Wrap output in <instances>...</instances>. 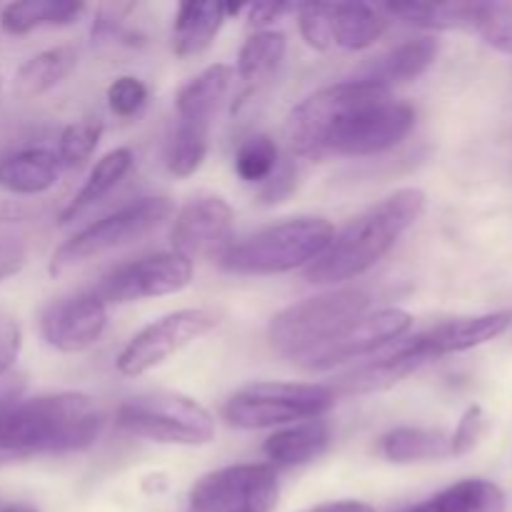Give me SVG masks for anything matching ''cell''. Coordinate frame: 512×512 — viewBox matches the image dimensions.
<instances>
[{
    "label": "cell",
    "mask_w": 512,
    "mask_h": 512,
    "mask_svg": "<svg viewBox=\"0 0 512 512\" xmlns=\"http://www.w3.org/2000/svg\"><path fill=\"white\" fill-rule=\"evenodd\" d=\"M415 128V110L393 98V90L363 80H343L308 95L285 123L290 150L300 158L385 153Z\"/></svg>",
    "instance_id": "obj_1"
},
{
    "label": "cell",
    "mask_w": 512,
    "mask_h": 512,
    "mask_svg": "<svg viewBox=\"0 0 512 512\" xmlns=\"http://www.w3.org/2000/svg\"><path fill=\"white\" fill-rule=\"evenodd\" d=\"M100 430L103 415L85 393L0 395V465L38 455L80 453L98 440Z\"/></svg>",
    "instance_id": "obj_2"
},
{
    "label": "cell",
    "mask_w": 512,
    "mask_h": 512,
    "mask_svg": "<svg viewBox=\"0 0 512 512\" xmlns=\"http://www.w3.org/2000/svg\"><path fill=\"white\" fill-rule=\"evenodd\" d=\"M425 200L420 188H400L385 195L333 235L325 253L308 265L305 278L313 285H340L365 275L418 223Z\"/></svg>",
    "instance_id": "obj_3"
},
{
    "label": "cell",
    "mask_w": 512,
    "mask_h": 512,
    "mask_svg": "<svg viewBox=\"0 0 512 512\" xmlns=\"http://www.w3.org/2000/svg\"><path fill=\"white\" fill-rule=\"evenodd\" d=\"M328 218L300 215L268 225L240 243H230L220 255V268L233 275H283L313 265L333 240Z\"/></svg>",
    "instance_id": "obj_4"
},
{
    "label": "cell",
    "mask_w": 512,
    "mask_h": 512,
    "mask_svg": "<svg viewBox=\"0 0 512 512\" xmlns=\"http://www.w3.org/2000/svg\"><path fill=\"white\" fill-rule=\"evenodd\" d=\"M370 308V295L358 288L330 290V293L305 298L280 310L268 325V343L283 358L293 363L313 350L338 338L345 328L363 318Z\"/></svg>",
    "instance_id": "obj_5"
},
{
    "label": "cell",
    "mask_w": 512,
    "mask_h": 512,
    "mask_svg": "<svg viewBox=\"0 0 512 512\" xmlns=\"http://www.w3.org/2000/svg\"><path fill=\"white\" fill-rule=\"evenodd\" d=\"M120 428L135 438L160 445H208L215 438V420L188 395L155 390L120 403L115 413Z\"/></svg>",
    "instance_id": "obj_6"
},
{
    "label": "cell",
    "mask_w": 512,
    "mask_h": 512,
    "mask_svg": "<svg viewBox=\"0 0 512 512\" xmlns=\"http://www.w3.org/2000/svg\"><path fill=\"white\" fill-rule=\"evenodd\" d=\"M335 405V390L313 383H253L228 398L223 418L240 430L288 428L318 420Z\"/></svg>",
    "instance_id": "obj_7"
},
{
    "label": "cell",
    "mask_w": 512,
    "mask_h": 512,
    "mask_svg": "<svg viewBox=\"0 0 512 512\" xmlns=\"http://www.w3.org/2000/svg\"><path fill=\"white\" fill-rule=\"evenodd\" d=\"M233 83V68L215 63L180 88L175 98L178 128L170 143L168 168L175 178L198 173L210 148V128Z\"/></svg>",
    "instance_id": "obj_8"
},
{
    "label": "cell",
    "mask_w": 512,
    "mask_h": 512,
    "mask_svg": "<svg viewBox=\"0 0 512 512\" xmlns=\"http://www.w3.org/2000/svg\"><path fill=\"white\" fill-rule=\"evenodd\" d=\"M170 215H173V203H170V198H160V195L123 205L115 213L95 220L93 225L65 240L50 258V275H63L65 270L75 268V265H83L98 255L120 248V245L145 238L158 225H163Z\"/></svg>",
    "instance_id": "obj_9"
},
{
    "label": "cell",
    "mask_w": 512,
    "mask_h": 512,
    "mask_svg": "<svg viewBox=\"0 0 512 512\" xmlns=\"http://www.w3.org/2000/svg\"><path fill=\"white\" fill-rule=\"evenodd\" d=\"M278 500L280 480L273 465H228L195 480L183 512H273Z\"/></svg>",
    "instance_id": "obj_10"
},
{
    "label": "cell",
    "mask_w": 512,
    "mask_h": 512,
    "mask_svg": "<svg viewBox=\"0 0 512 512\" xmlns=\"http://www.w3.org/2000/svg\"><path fill=\"white\" fill-rule=\"evenodd\" d=\"M215 325H218V318L205 308H185L163 315L155 323L145 325L140 333H135L130 343L120 350L118 360H115L118 373L125 378H140L173 358L175 353L188 348L190 343L208 335Z\"/></svg>",
    "instance_id": "obj_11"
},
{
    "label": "cell",
    "mask_w": 512,
    "mask_h": 512,
    "mask_svg": "<svg viewBox=\"0 0 512 512\" xmlns=\"http://www.w3.org/2000/svg\"><path fill=\"white\" fill-rule=\"evenodd\" d=\"M190 280H193V263L170 250V253L145 255V258L110 270L93 293L105 305L138 303V300L180 293L188 288Z\"/></svg>",
    "instance_id": "obj_12"
},
{
    "label": "cell",
    "mask_w": 512,
    "mask_h": 512,
    "mask_svg": "<svg viewBox=\"0 0 512 512\" xmlns=\"http://www.w3.org/2000/svg\"><path fill=\"white\" fill-rule=\"evenodd\" d=\"M410 328H413V315L408 310L383 308L375 310V313H365L350 328H345L338 338L298 360V365L305 370H330L340 363L365 358L375 350L400 343Z\"/></svg>",
    "instance_id": "obj_13"
},
{
    "label": "cell",
    "mask_w": 512,
    "mask_h": 512,
    "mask_svg": "<svg viewBox=\"0 0 512 512\" xmlns=\"http://www.w3.org/2000/svg\"><path fill=\"white\" fill-rule=\"evenodd\" d=\"M230 230H233V208L218 195H200L175 213L170 245L173 253L188 263L215 258V255L220 258L230 245Z\"/></svg>",
    "instance_id": "obj_14"
},
{
    "label": "cell",
    "mask_w": 512,
    "mask_h": 512,
    "mask_svg": "<svg viewBox=\"0 0 512 512\" xmlns=\"http://www.w3.org/2000/svg\"><path fill=\"white\" fill-rule=\"evenodd\" d=\"M108 325V305L95 293H80L50 305L40 318V330L50 348L83 353L93 348Z\"/></svg>",
    "instance_id": "obj_15"
},
{
    "label": "cell",
    "mask_w": 512,
    "mask_h": 512,
    "mask_svg": "<svg viewBox=\"0 0 512 512\" xmlns=\"http://www.w3.org/2000/svg\"><path fill=\"white\" fill-rule=\"evenodd\" d=\"M512 313H485V315H470V318H455L445 320V323L435 325V328L425 330V333L415 335L410 340H400L403 350L413 355L420 363H430L443 355L465 353L478 345L490 343L498 335H503L510 328Z\"/></svg>",
    "instance_id": "obj_16"
},
{
    "label": "cell",
    "mask_w": 512,
    "mask_h": 512,
    "mask_svg": "<svg viewBox=\"0 0 512 512\" xmlns=\"http://www.w3.org/2000/svg\"><path fill=\"white\" fill-rule=\"evenodd\" d=\"M438 53L440 43L433 35L405 40L398 48H393L390 53L380 55L378 60L365 65L353 80H363V83H373L385 90H393V85L413 83L415 78H420L438 60Z\"/></svg>",
    "instance_id": "obj_17"
},
{
    "label": "cell",
    "mask_w": 512,
    "mask_h": 512,
    "mask_svg": "<svg viewBox=\"0 0 512 512\" xmlns=\"http://www.w3.org/2000/svg\"><path fill=\"white\" fill-rule=\"evenodd\" d=\"M55 150L20 148L0 155V188L15 195H40L53 188L60 178Z\"/></svg>",
    "instance_id": "obj_18"
},
{
    "label": "cell",
    "mask_w": 512,
    "mask_h": 512,
    "mask_svg": "<svg viewBox=\"0 0 512 512\" xmlns=\"http://www.w3.org/2000/svg\"><path fill=\"white\" fill-rule=\"evenodd\" d=\"M330 48L365 50L383 38L388 20L365 3H325Z\"/></svg>",
    "instance_id": "obj_19"
},
{
    "label": "cell",
    "mask_w": 512,
    "mask_h": 512,
    "mask_svg": "<svg viewBox=\"0 0 512 512\" xmlns=\"http://www.w3.org/2000/svg\"><path fill=\"white\" fill-rule=\"evenodd\" d=\"M330 445V425L325 420H305V423L288 425L275 430L263 445L268 465L273 468H295L310 460L320 458Z\"/></svg>",
    "instance_id": "obj_20"
},
{
    "label": "cell",
    "mask_w": 512,
    "mask_h": 512,
    "mask_svg": "<svg viewBox=\"0 0 512 512\" xmlns=\"http://www.w3.org/2000/svg\"><path fill=\"white\" fill-rule=\"evenodd\" d=\"M228 20L223 3L213 0H198V3H183L175 15L173 28V50L178 58H195L205 53L215 35L220 33L223 23Z\"/></svg>",
    "instance_id": "obj_21"
},
{
    "label": "cell",
    "mask_w": 512,
    "mask_h": 512,
    "mask_svg": "<svg viewBox=\"0 0 512 512\" xmlns=\"http://www.w3.org/2000/svg\"><path fill=\"white\" fill-rule=\"evenodd\" d=\"M135 163V155L130 148H115L110 153H105L98 163L90 170L88 180L83 183V188L75 193V198L65 205V210L60 213L58 223L70 225L80 218L83 213H88L93 205H98L100 200L108 198L115 188L120 185V180L130 173Z\"/></svg>",
    "instance_id": "obj_22"
},
{
    "label": "cell",
    "mask_w": 512,
    "mask_h": 512,
    "mask_svg": "<svg viewBox=\"0 0 512 512\" xmlns=\"http://www.w3.org/2000/svg\"><path fill=\"white\" fill-rule=\"evenodd\" d=\"M85 3L80 0H20L5 5L0 13V25L10 35L33 33L38 28H58L80 20Z\"/></svg>",
    "instance_id": "obj_23"
},
{
    "label": "cell",
    "mask_w": 512,
    "mask_h": 512,
    "mask_svg": "<svg viewBox=\"0 0 512 512\" xmlns=\"http://www.w3.org/2000/svg\"><path fill=\"white\" fill-rule=\"evenodd\" d=\"M405 512H505V493L490 480L470 478Z\"/></svg>",
    "instance_id": "obj_24"
},
{
    "label": "cell",
    "mask_w": 512,
    "mask_h": 512,
    "mask_svg": "<svg viewBox=\"0 0 512 512\" xmlns=\"http://www.w3.org/2000/svg\"><path fill=\"white\" fill-rule=\"evenodd\" d=\"M380 455L390 463H428L450 455V435L428 428H395L380 438Z\"/></svg>",
    "instance_id": "obj_25"
},
{
    "label": "cell",
    "mask_w": 512,
    "mask_h": 512,
    "mask_svg": "<svg viewBox=\"0 0 512 512\" xmlns=\"http://www.w3.org/2000/svg\"><path fill=\"white\" fill-rule=\"evenodd\" d=\"M75 63H78V53L70 45L43 50V53L33 55L18 68V73H15V93L23 95V98H38V95L48 93L55 85L63 83L73 73Z\"/></svg>",
    "instance_id": "obj_26"
},
{
    "label": "cell",
    "mask_w": 512,
    "mask_h": 512,
    "mask_svg": "<svg viewBox=\"0 0 512 512\" xmlns=\"http://www.w3.org/2000/svg\"><path fill=\"white\" fill-rule=\"evenodd\" d=\"M385 10L415 28L473 30L478 3H395Z\"/></svg>",
    "instance_id": "obj_27"
},
{
    "label": "cell",
    "mask_w": 512,
    "mask_h": 512,
    "mask_svg": "<svg viewBox=\"0 0 512 512\" xmlns=\"http://www.w3.org/2000/svg\"><path fill=\"white\" fill-rule=\"evenodd\" d=\"M288 50V40L278 30H260L243 43L238 53V75L250 85H260L278 73Z\"/></svg>",
    "instance_id": "obj_28"
},
{
    "label": "cell",
    "mask_w": 512,
    "mask_h": 512,
    "mask_svg": "<svg viewBox=\"0 0 512 512\" xmlns=\"http://www.w3.org/2000/svg\"><path fill=\"white\" fill-rule=\"evenodd\" d=\"M280 165V148L270 135L258 133L243 140L235 153V173L245 183H265Z\"/></svg>",
    "instance_id": "obj_29"
},
{
    "label": "cell",
    "mask_w": 512,
    "mask_h": 512,
    "mask_svg": "<svg viewBox=\"0 0 512 512\" xmlns=\"http://www.w3.org/2000/svg\"><path fill=\"white\" fill-rule=\"evenodd\" d=\"M100 135H103V120L98 115H85V118L70 123L60 133L58 150H55L60 165L63 168H80V165L88 163L90 155L98 148Z\"/></svg>",
    "instance_id": "obj_30"
},
{
    "label": "cell",
    "mask_w": 512,
    "mask_h": 512,
    "mask_svg": "<svg viewBox=\"0 0 512 512\" xmlns=\"http://www.w3.org/2000/svg\"><path fill=\"white\" fill-rule=\"evenodd\" d=\"M473 33L500 53L512 55V3H478Z\"/></svg>",
    "instance_id": "obj_31"
},
{
    "label": "cell",
    "mask_w": 512,
    "mask_h": 512,
    "mask_svg": "<svg viewBox=\"0 0 512 512\" xmlns=\"http://www.w3.org/2000/svg\"><path fill=\"white\" fill-rule=\"evenodd\" d=\"M105 98H108L110 110H113L118 118H133V115H138L140 110L145 108V103H148V88H145L143 80L135 78V75H120V78H115L113 83L108 85Z\"/></svg>",
    "instance_id": "obj_32"
},
{
    "label": "cell",
    "mask_w": 512,
    "mask_h": 512,
    "mask_svg": "<svg viewBox=\"0 0 512 512\" xmlns=\"http://www.w3.org/2000/svg\"><path fill=\"white\" fill-rule=\"evenodd\" d=\"M485 433V413L480 405H470L468 410L460 418L458 428L450 435V455L460 458V455H468L478 448L480 438Z\"/></svg>",
    "instance_id": "obj_33"
},
{
    "label": "cell",
    "mask_w": 512,
    "mask_h": 512,
    "mask_svg": "<svg viewBox=\"0 0 512 512\" xmlns=\"http://www.w3.org/2000/svg\"><path fill=\"white\" fill-rule=\"evenodd\" d=\"M20 345H23V335H20L18 323L13 318L0 315V378L15 365Z\"/></svg>",
    "instance_id": "obj_34"
},
{
    "label": "cell",
    "mask_w": 512,
    "mask_h": 512,
    "mask_svg": "<svg viewBox=\"0 0 512 512\" xmlns=\"http://www.w3.org/2000/svg\"><path fill=\"white\" fill-rule=\"evenodd\" d=\"M295 8L298 5L280 3V0H263V3L248 5V28L260 33V30H265L270 23H275V20H280L285 13H290Z\"/></svg>",
    "instance_id": "obj_35"
},
{
    "label": "cell",
    "mask_w": 512,
    "mask_h": 512,
    "mask_svg": "<svg viewBox=\"0 0 512 512\" xmlns=\"http://www.w3.org/2000/svg\"><path fill=\"white\" fill-rule=\"evenodd\" d=\"M28 260V248L18 238H0V283L20 273Z\"/></svg>",
    "instance_id": "obj_36"
},
{
    "label": "cell",
    "mask_w": 512,
    "mask_h": 512,
    "mask_svg": "<svg viewBox=\"0 0 512 512\" xmlns=\"http://www.w3.org/2000/svg\"><path fill=\"white\" fill-rule=\"evenodd\" d=\"M305 512H375L368 503H360V500H340V503H323L315 505V508Z\"/></svg>",
    "instance_id": "obj_37"
},
{
    "label": "cell",
    "mask_w": 512,
    "mask_h": 512,
    "mask_svg": "<svg viewBox=\"0 0 512 512\" xmlns=\"http://www.w3.org/2000/svg\"><path fill=\"white\" fill-rule=\"evenodd\" d=\"M28 210L23 205L15 203H0V223H13V220H23Z\"/></svg>",
    "instance_id": "obj_38"
},
{
    "label": "cell",
    "mask_w": 512,
    "mask_h": 512,
    "mask_svg": "<svg viewBox=\"0 0 512 512\" xmlns=\"http://www.w3.org/2000/svg\"><path fill=\"white\" fill-rule=\"evenodd\" d=\"M0 512H38V510L30 508V505H10V508H5Z\"/></svg>",
    "instance_id": "obj_39"
}]
</instances>
